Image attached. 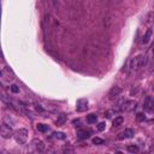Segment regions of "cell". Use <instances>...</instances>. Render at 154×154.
Here are the masks:
<instances>
[{
  "mask_svg": "<svg viewBox=\"0 0 154 154\" xmlns=\"http://www.w3.org/2000/svg\"><path fill=\"white\" fill-rule=\"evenodd\" d=\"M147 63V55L146 54H138L135 55L134 58L130 59L129 61V69L131 72H136L138 70H141Z\"/></svg>",
  "mask_w": 154,
  "mask_h": 154,
  "instance_id": "obj_1",
  "label": "cell"
},
{
  "mask_svg": "<svg viewBox=\"0 0 154 154\" xmlns=\"http://www.w3.org/2000/svg\"><path fill=\"white\" fill-rule=\"evenodd\" d=\"M13 136H14V140H16L17 143L24 144L26 142V138H28V130L26 129H18L13 134Z\"/></svg>",
  "mask_w": 154,
  "mask_h": 154,
  "instance_id": "obj_2",
  "label": "cell"
},
{
  "mask_svg": "<svg viewBox=\"0 0 154 154\" xmlns=\"http://www.w3.org/2000/svg\"><path fill=\"white\" fill-rule=\"evenodd\" d=\"M0 135L2 138H10L13 136V131H12V128L10 125H7L6 123H2L1 124V128H0Z\"/></svg>",
  "mask_w": 154,
  "mask_h": 154,
  "instance_id": "obj_3",
  "label": "cell"
},
{
  "mask_svg": "<svg viewBox=\"0 0 154 154\" xmlns=\"http://www.w3.org/2000/svg\"><path fill=\"white\" fill-rule=\"evenodd\" d=\"M136 106H137V102H136V101H134V100H128V101H124V102H123L120 109L124 111V112H131V111H134V109L136 108Z\"/></svg>",
  "mask_w": 154,
  "mask_h": 154,
  "instance_id": "obj_4",
  "label": "cell"
},
{
  "mask_svg": "<svg viewBox=\"0 0 154 154\" xmlns=\"http://www.w3.org/2000/svg\"><path fill=\"white\" fill-rule=\"evenodd\" d=\"M143 108L147 112H153L154 111V99L152 96H147L144 102H143Z\"/></svg>",
  "mask_w": 154,
  "mask_h": 154,
  "instance_id": "obj_5",
  "label": "cell"
},
{
  "mask_svg": "<svg viewBox=\"0 0 154 154\" xmlns=\"http://www.w3.org/2000/svg\"><path fill=\"white\" fill-rule=\"evenodd\" d=\"M132 136H134V130L132 129H125L124 131H122L118 135V140H128V138H131Z\"/></svg>",
  "mask_w": 154,
  "mask_h": 154,
  "instance_id": "obj_6",
  "label": "cell"
},
{
  "mask_svg": "<svg viewBox=\"0 0 154 154\" xmlns=\"http://www.w3.org/2000/svg\"><path fill=\"white\" fill-rule=\"evenodd\" d=\"M31 144H32V147H34V149L36 152H43L45 150V144H43V142L41 140L35 138V140H32Z\"/></svg>",
  "mask_w": 154,
  "mask_h": 154,
  "instance_id": "obj_7",
  "label": "cell"
},
{
  "mask_svg": "<svg viewBox=\"0 0 154 154\" xmlns=\"http://www.w3.org/2000/svg\"><path fill=\"white\" fill-rule=\"evenodd\" d=\"M76 108H77L78 112H83V111H85V109L88 108V101H87V99H79V100L77 101V106H76Z\"/></svg>",
  "mask_w": 154,
  "mask_h": 154,
  "instance_id": "obj_8",
  "label": "cell"
},
{
  "mask_svg": "<svg viewBox=\"0 0 154 154\" xmlns=\"http://www.w3.org/2000/svg\"><path fill=\"white\" fill-rule=\"evenodd\" d=\"M77 138L78 140H87L89 136H90V131L89 130H84V129H81L77 131Z\"/></svg>",
  "mask_w": 154,
  "mask_h": 154,
  "instance_id": "obj_9",
  "label": "cell"
},
{
  "mask_svg": "<svg viewBox=\"0 0 154 154\" xmlns=\"http://www.w3.org/2000/svg\"><path fill=\"white\" fill-rule=\"evenodd\" d=\"M122 93V88H119V87H113L111 90H109V96L111 97H114V96H118L119 94Z\"/></svg>",
  "mask_w": 154,
  "mask_h": 154,
  "instance_id": "obj_10",
  "label": "cell"
},
{
  "mask_svg": "<svg viewBox=\"0 0 154 154\" xmlns=\"http://www.w3.org/2000/svg\"><path fill=\"white\" fill-rule=\"evenodd\" d=\"M123 122H124V118L122 116H118L113 119V126H119V125L123 124Z\"/></svg>",
  "mask_w": 154,
  "mask_h": 154,
  "instance_id": "obj_11",
  "label": "cell"
},
{
  "mask_svg": "<svg viewBox=\"0 0 154 154\" xmlns=\"http://www.w3.org/2000/svg\"><path fill=\"white\" fill-rule=\"evenodd\" d=\"M150 36H152V30H150V29H148V30L146 31V34L143 35V38H142V43H147V42L149 41Z\"/></svg>",
  "mask_w": 154,
  "mask_h": 154,
  "instance_id": "obj_12",
  "label": "cell"
},
{
  "mask_svg": "<svg viewBox=\"0 0 154 154\" xmlns=\"http://www.w3.org/2000/svg\"><path fill=\"white\" fill-rule=\"evenodd\" d=\"M96 119H97V117H96L95 114H89V116H87V122H88L89 124L96 123Z\"/></svg>",
  "mask_w": 154,
  "mask_h": 154,
  "instance_id": "obj_13",
  "label": "cell"
},
{
  "mask_svg": "<svg viewBox=\"0 0 154 154\" xmlns=\"http://www.w3.org/2000/svg\"><path fill=\"white\" fill-rule=\"evenodd\" d=\"M65 120H66V117H65V114H60V116H58V119H57V124H58V125H63V124L65 123Z\"/></svg>",
  "mask_w": 154,
  "mask_h": 154,
  "instance_id": "obj_14",
  "label": "cell"
},
{
  "mask_svg": "<svg viewBox=\"0 0 154 154\" xmlns=\"http://www.w3.org/2000/svg\"><path fill=\"white\" fill-rule=\"evenodd\" d=\"M37 130L38 131H41V132H46L47 130H48V126L47 125H45V124H37Z\"/></svg>",
  "mask_w": 154,
  "mask_h": 154,
  "instance_id": "obj_15",
  "label": "cell"
},
{
  "mask_svg": "<svg viewBox=\"0 0 154 154\" xmlns=\"http://www.w3.org/2000/svg\"><path fill=\"white\" fill-rule=\"evenodd\" d=\"M10 89H11V91H12V93H14V94L19 93V87H18L17 84H12V85L10 87Z\"/></svg>",
  "mask_w": 154,
  "mask_h": 154,
  "instance_id": "obj_16",
  "label": "cell"
},
{
  "mask_svg": "<svg viewBox=\"0 0 154 154\" xmlns=\"http://www.w3.org/2000/svg\"><path fill=\"white\" fill-rule=\"evenodd\" d=\"M53 136H54L55 138H58V140H64V138H65V135H64L63 132H54Z\"/></svg>",
  "mask_w": 154,
  "mask_h": 154,
  "instance_id": "obj_17",
  "label": "cell"
},
{
  "mask_svg": "<svg viewBox=\"0 0 154 154\" xmlns=\"http://www.w3.org/2000/svg\"><path fill=\"white\" fill-rule=\"evenodd\" d=\"M128 152L136 153V152H138V148H137V146H128Z\"/></svg>",
  "mask_w": 154,
  "mask_h": 154,
  "instance_id": "obj_18",
  "label": "cell"
},
{
  "mask_svg": "<svg viewBox=\"0 0 154 154\" xmlns=\"http://www.w3.org/2000/svg\"><path fill=\"white\" fill-rule=\"evenodd\" d=\"M93 143H94V144H102V143H103V140L100 138V137H94V138H93Z\"/></svg>",
  "mask_w": 154,
  "mask_h": 154,
  "instance_id": "obj_19",
  "label": "cell"
},
{
  "mask_svg": "<svg viewBox=\"0 0 154 154\" xmlns=\"http://www.w3.org/2000/svg\"><path fill=\"white\" fill-rule=\"evenodd\" d=\"M105 128H106V124H105V123H99V124H97V130H99V131H103Z\"/></svg>",
  "mask_w": 154,
  "mask_h": 154,
  "instance_id": "obj_20",
  "label": "cell"
},
{
  "mask_svg": "<svg viewBox=\"0 0 154 154\" xmlns=\"http://www.w3.org/2000/svg\"><path fill=\"white\" fill-rule=\"evenodd\" d=\"M137 120H138V122L144 120V116H143L142 113H138V114H137Z\"/></svg>",
  "mask_w": 154,
  "mask_h": 154,
  "instance_id": "obj_21",
  "label": "cell"
},
{
  "mask_svg": "<svg viewBox=\"0 0 154 154\" xmlns=\"http://www.w3.org/2000/svg\"><path fill=\"white\" fill-rule=\"evenodd\" d=\"M35 108H36V111H37V112H43V108H42V107H40L38 105H36V107H35Z\"/></svg>",
  "mask_w": 154,
  "mask_h": 154,
  "instance_id": "obj_22",
  "label": "cell"
},
{
  "mask_svg": "<svg viewBox=\"0 0 154 154\" xmlns=\"http://www.w3.org/2000/svg\"><path fill=\"white\" fill-rule=\"evenodd\" d=\"M152 51H153V53H154V43L152 45Z\"/></svg>",
  "mask_w": 154,
  "mask_h": 154,
  "instance_id": "obj_23",
  "label": "cell"
}]
</instances>
